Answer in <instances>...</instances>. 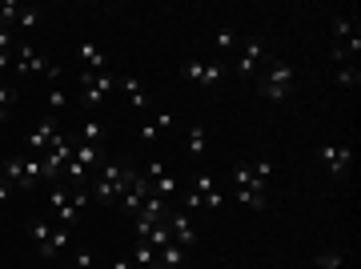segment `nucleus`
Listing matches in <instances>:
<instances>
[{
    "label": "nucleus",
    "mask_w": 361,
    "mask_h": 269,
    "mask_svg": "<svg viewBox=\"0 0 361 269\" xmlns=\"http://www.w3.org/2000/svg\"><path fill=\"white\" fill-rule=\"evenodd\" d=\"M341 265V253H337V249H322V253H317V269H337Z\"/></svg>",
    "instance_id": "28"
},
{
    "label": "nucleus",
    "mask_w": 361,
    "mask_h": 269,
    "mask_svg": "<svg viewBox=\"0 0 361 269\" xmlns=\"http://www.w3.org/2000/svg\"><path fill=\"white\" fill-rule=\"evenodd\" d=\"M28 233H32V241H44V237H49V233H52V221H44V217H32V221H28Z\"/></svg>",
    "instance_id": "26"
},
{
    "label": "nucleus",
    "mask_w": 361,
    "mask_h": 269,
    "mask_svg": "<svg viewBox=\"0 0 361 269\" xmlns=\"http://www.w3.org/2000/svg\"><path fill=\"white\" fill-rule=\"evenodd\" d=\"M116 89L133 101V109H149V101H153V97H149V89H145L137 77H116Z\"/></svg>",
    "instance_id": "12"
},
{
    "label": "nucleus",
    "mask_w": 361,
    "mask_h": 269,
    "mask_svg": "<svg viewBox=\"0 0 361 269\" xmlns=\"http://www.w3.org/2000/svg\"><path fill=\"white\" fill-rule=\"evenodd\" d=\"M133 261H137L141 269H153V265H157V249H153L149 241H137V253H133Z\"/></svg>",
    "instance_id": "22"
},
{
    "label": "nucleus",
    "mask_w": 361,
    "mask_h": 269,
    "mask_svg": "<svg viewBox=\"0 0 361 269\" xmlns=\"http://www.w3.org/2000/svg\"><path fill=\"white\" fill-rule=\"evenodd\" d=\"M0 169H4V181H8L13 189L25 193V157H13V161H4Z\"/></svg>",
    "instance_id": "18"
},
{
    "label": "nucleus",
    "mask_w": 361,
    "mask_h": 269,
    "mask_svg": "<svg viewBox=\"0 0 361 269\" xmlns=\"http://www.w3.org/2000/svg\"><path fill=\"white\" fill-rule=\"evenodd\" d=\"M125 197V161H104L97 169V201L113 205Z\"/></svg>",
    "instance_id": "3"
},
{
    "label": "nucleus",
    "mask_w": 361,
    "mask_h": 269,
    "mask_svg": "<svg viewBox=\"0 0 361 269\" xmlns=\"http://www.w3.org/2000/svg\"><path fill=\"white\" fill-rule=\"evenodd\" d=\"M13 68H16V73H40V77H44L52 64L44 61V56H37V52H32V44H16V61H13Z\"/></svg>",
    "instance_id": "11"
},
{
    "label": "nucleus",
    "mask_w": 361,
    "mask_h": 269,
    "mask_svg": "<svg viewBox=\"0 0 361 269\" xmlns=\"http://www.w3.org/2000/svg\"><path fill=\"white\" fill-rule=\"evenodd\" d=\"M317 157H322V165L329 169L334 181H341L349 173V165H353V149H349V145H322Z\"/></svg>",
    "instance_id": "8"
},
{
    "label": "nucleus",
    "mask_w": 361,
    "mask_h": 269,
    "mask_svg": "<svg viewBox=\"0 0 361 269\" xmlns=\"http://www.w3.org/2000/svg\"><path fill=\"white\" fill-rule=\"evenodd\" d=\"M68 241H73V229H68V225H52V233L37 245V253L40 257H61L68 249Z\"/></svg>",
    "instance_id": "10"
},
{
    "label": "nucleus",
    "mask_w": 361,
    "mask_h": 269,
    "mask_svg": "<svg viewBox=\"0 0 361 269\" xmlns=\"http://www.w3.org/2000/svg\"><path fill=\"white\" fill-rule=\"evenodd\" d=\"M73 261H77V269H97V257H92V249H85V245L73 249Z\"/></svg>",
    "instance_id": "27"
},
{
    "label": "nucleus",
    "mask_w": 361,
    "mask_h": 269,
    "mask_svg": "<svg viewBox=\"0 0 361 269\" xmlns=\"http://www.w3.org/2000/svg\"><path fill=\"white\" fill-rule=\"evenodd\" d=\"M109 92H116L113 73H80V104L85 109H97Z\"/></svg>",
    "instance_id": "4"
},
{
    "label": "nucleus",
    "mask_w": 361,
    "mask_h": 269,
    "mask_svg": "<svg viewBox=\"0 0 361 269\" xmlns=\"http://www.w3.org/2000/svg\"><path fill=\"white\" fill-rule=\"evenodd\" d=\"M249 169H253V173L265 181V185H269V177H273V161H269V157H261V161H249Z\"/></svg>",
    "instance_id": "30"
},
{
    "label": "nucleus",
    "mask_w": 361,
    "mask_h": 269,
    "mask_svg": "<svg viewBox=\"0 0 361 269\" xmlns=\"http://www.w3.org/2000/svg\"><path fill=\"white\" fill-rule=\"evenodd\" d=\"M180 269H189V265H180Z\"/></svg>",
    "instance_id": "37"
},
{
    "label": "nucleus",
    "mask_w": 361,
    "mask_h": 269,
    "mask_svg": "<svg viewBox=\"0 0 361 269\" xmlns=\"http://www.w3.org/2000/svg\"><path fill=\"white\" fill-rule=\"evenodd\" d=\"M153 125L161 128V133H169V128H173V113H157V116H153Z\"/></svg>",
    "instance_id": "34"
},
{
    "label": "nucleus",
    "mask_w": 361,
    "mask_h": 269,
    "mask_svg": "<svg viewBox=\"0 0 361 269\" xmlns=\"http://www.w3.org/2000/svg\"><path fill=\"white\" fill-rule=\"evenodd\" d=\"M169 201H161V197H149V201H145L141 205V213H137V217H145V221H165L169 217Z\"/></svg>",
    "instance_id": "19"
},
{
    "label": "nucleus",
    "mask_w": 361,
    "mask_h": 269,
    "mask_svg": "<svg viewBox=\"0 0 361 269\" xmlns=\"http://www.w3.org/2000/svg\"><path fill=\"white\" fill-rule=\"evenodd\" d=\"M157 137H161V128H157L153 121H145V125H141V141L149 145V141H157Z\"/></svg>",
    "instance_id": "33"
},
{
    "label": "nucleus",
    "mask_w": 361,
    "mask_h": 269,
    "mask_svg": "<svg viewBox=\"0 0 361 269\" xmlns=\"http://www.w3.org/2000/svg\"><path fill=\"white\" fill-rule=\"evenodd\" d=\"M237 49H241V56H237V73H241V77H253L261 64H269V44H265L261 37L241 40Z\"/></svg>",
    "instance_id": "5"
},
{
    "label": "nucleus",
    "mask_w": 361,
    "mask_h": 269,
    "mask_svg": "<svg viewBox=\"0 0 361 269\" xmlns=\"http://www.w3.org/2000/svg\"><path fill=\"white\" fill-rule=\"evenodd\" d=\"M153 197H161V201H169V205H177V197H180V185L173 173H161V177L153 181Z\"/></svg>",
    "instance_id": "15"
},
{
    "label": "nucleus",
    "mask_w": 361,
    "mask_h": 269,
    "mask_svg": "<svg viewBox=\"0 0 361 269\" xmlns=\"http://www.w3.org/2000/svg\"><path fill=\"white\" fill-rule=\"evenodd\" d=\"M165 225H169V233H173V241H177L180 249H193V245H197V225H193V217H189L180 205L169 209Z\"/></svg>",
    "instance_id": "7"
},
{
    "label": "nucleus",
    "mask_w": 361,
    "mask_h": 269,
    "mask_svg": "<svg viewBox=\"0 0 361 269\" xmlns=\"http://www.w3.org/2000/svg\"><path fill=\"white\" fill-rule=\"evenodd\" d=\"M233 193H237V201L249 209H265L269 205V197H265V181L249 169V161H237L233 165Z\"/></svg>",
    "instance_id": "1"
},
{
    "label": "nucleus",
    "mask_w": 361,
    "mask_h": 269,
    "mask_svg": "<svg viewBox=\"0 0 361 269\" xmlns=\"http://www.w3.org/2000/svg\"><path fill=\"white\" fill-rule=\"evenodd\" d=\"M289 89H293V68L285 61H277V56H269L265 73H257V92L265 101H285Z\"/></svg>",
    "instance_id": "2"
},
{
    "label": "nucleus",
    "mask_w": 361,
    "mask_h": 269,
    "mask_svg": "<svg viewBox=\"0 0 361 269\" xmlns=\"http://www.w3.org/2000/svg\"><path fill=\"white\" fill-rule=\"evenodd\" d=\"M80 64H85V73H109V61H104V52L97 44H80L77 49Z\"/></svg>",
    "instance_id": "14"
},
{
    "label": "nucleus",
    "mask_w": 361,
    "mask_h": 269,
    "mask_svg": "<svg viewBox=\"0 0 361 269\" xmlns=\"http://www.w3.org/2000/svg\"><path fill=\"white\" fill-rule=\"evenodd\" d=\"M337 85H345V89H357V85H361L357 64H341V68H337Z\"/></svg>",
    "instance_id": "23"
},
{
    "label": "nucleus",
    "mask_w": 361,
    "mask_h": 269,
    "mask_svg": "<svg viewBox=\"0 0 361 269\" xmlns=\"http://www.w3.org/2000/svg\"><path fill=\"white\" fill-rule=\"evenodd\" d=\"M8 193H13V185H8V181H4V169H0V201H4V197H8Z\"/></svg>",
    "instance_id": "35"
},
{
    "label": "nucleus",
    "mask_w": 361,
    "mask_h": 269,
    "mask_svg": "<svg viewBox=\"0 0 361 269\" xmlns=\"http://www.w3.org/2000/svg\"><path fill=\"white\" fill-rule=\"evenodd\" d=\"M334 37L341 40V44H345L349 37H357V25H353L349 16H341V13H337V16H334Z\"/></svg>",
    "instance_id": "21"
},
{
    "label": "nucleus",
    "mask_w": 361,
    "mask_h": 269,
    "mask_svg": "<svg viewBox=\"0 0 361 269\" xmlns=\"http://www.w3.org/2000/svg\"><path fill=\"white\" fill-rule=\"evenodd\" d=\"M97 269H101V265H97Z\"/></svg>",
    "instance_id": "38"
},
{
    "label": "nucleus",
    "mask_w": 361,
    "mask_h": 269,
    "mask_svg": "<svg viewBox=\"0 0 361 269\" xmlns=\"http://www.w3.org/2000/svg\"><path fill=\"white\" fill-rule=\"evenodd\" d=\"M180 265H185V249H180L177 241H169L165 249L157 253V265L153 269H180Z\"/></svg>",
    "instance_id": "16"
},
{
    "label": "nucleus",
    "mask_w": 361,
    "mask_h": 269,
    "mask_svg": "<svg viewBox=\"0 0 361 269\" xmlns=\"http://www.w3.org/2000/svg\"><path fill=\"white\" fill-rule=\"evenodd\" d=\"M20 25H25V28L40 25V8H28V4H25V13H20Z\"/></svg>",
    "instance_id": "32"
},
{
    "label": "nucleus",
    "mask_w": 361,
    "mask_h": 269,
    "mask_svg": "<svg viewBox=\"0 0 361 269\" xmlns=\"http://www.w3.org/2000/svg\"><path fill=\"white\" fill-rule=\"evenodd\" d=\"M20 13H25V4H16V0H0V25L20 20Z\"/></svg>",
    "instance_id": "24"
},
{
    "label": "nucleus",
    "mask_w": 361,
    "mask_h": 269,
    "mask_svg": "<svg viewBox=\"0 0 361 269\" xmlns=\"http://www.w3.org/2000/svg\"><path fill=\"white\" fill-rule=\"evenodd\" d=\"M213 44H217V49H237V44H241V40H237V32H233V28H217V32H213Z\"/></svg>",
    "instance_id": "25"
},
{
    "label": "nucleus",
    "mask_w": 361,
    "mask_h": 269,
    "mask_svg": "<svg viewBox=\"0 0 361 269\" xmlns=\"http://www.w3.org/2000/svg\"><path fill=\"white\" fill-rule=\"evenodd\" d=\"M65 89H61V85H52L49 89V113H61V109H65Z\"/></svg>",
    "instance_id": "29"
},
{
    "label": "nucleus",
    "mask_w": 361,
    "mask_h": 269,
    "mask_svg": "<svg viewBox=\"0 0 361 269\" xmlns=\"http://www.w3.org/2000/svg\"><path fill=\"white\" fill-rule=\"evenodd\" d=\"M193 193L205 201V209H221L225 201H221V193H217V185H213V177L209 173H197V181H193Z\"/></svg>",
    "instance_id": "13"
},
{
    "label": "nucleus",
    "mask_w": 361,
    "mask_h": 269,
    "mask_svg": "<svg viewBox=\"0 0 361 269\" xmlns=\"http://www.w3.org/2000/svg\"><path fill=\"white\" fill-rule=\"evenodd\" d=\"M101 141H104V125L92 121V116H85L80 121V133H77V145H101Z\"/></svg>",
    "instance_id": "17"
},
{
    "label": "nucleus",
    "mask_w": 361,
    "mask_h": 269,
    "mask_svg": "<svg viewBox=\"0 0 361 269\" xmlns=\"http://www.w3.org/2000/svg\"><path fill=\"white\" fill-rule=\"evenodd\" d=\"M180 77L189 80V85H201V89H217L221 77H225V68L213 61H185L180 64Z\"/></svg>",
    "instance_id": "6"
},
{
    "label": "nucleus",
    "mask_w": 361,
    "mask_h": 269,
    "mask_svg": "<svg viewBox=\"0 0 361 269\" xmlns=\"http://www.w3.org/2000/svg\"><path fill=\"white\" fill-rule=\"evenodd\" d=\"M109 269H133V261H125V257H116V261H113Z\"/></svg>",
    "instance_id": "36"
},
{
    "label": "nucleus",
    "mask_w": 361,
    "mask_h": 269,
    "mask_svg": "<svg viewBox=\"0 0 361 269\" xmlns=\"http://www.w3.org/2000/svg\"><path fill=\"white\" fill-rule=\"evenodd\" d=\"M56 137H61V125H56V116H44V121H40L37 128H32V133H28V149H32V153H44V149H49L52 141H56Z\"/></svg>",
    "instance_id": "9"
},
{
    "label": "nucleus",
    "mask_w": 361,
    "mask_h": 269,
    "mask_svg": "<svg viewBox=\"0 0 361 269\" xmlns=\"http://www.w3.org/2000/svg\"><path fill=\"white\" fill-rule=\"evenodd\" d=\"M13 101H16V89H8V85H0V121L8 116V109H13Z\"/></svg>",
    "instance_id": "31"
},
{
    "label": "nucleus",
    "mask_w": 361,
    "mask_h": 269,
    "mask_svg": "<svg viewBox=\"0 0 361 269\" xmlns=\"http://www.w3.org/2000/svg\"><path fill=\"white\" fill-rule=\"evenodd\" d=\"M205 145H209L205 125H193V128H189V137H185V149H189L193 157H201V153H205Z\"/></svg>",
    "instance_id": "20"
}]
</instances>
